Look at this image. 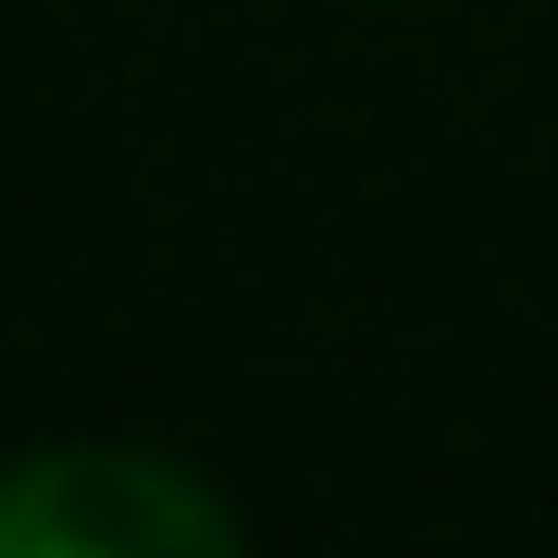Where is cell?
Returning a JSON list of instances; mask_svg holds the SVG:
<instances>
[{
	"instance_id": "6da1fadb",
	"label": "cell",
	"mask_w": 558,
	"mask_h": 558,
	"mask_svg": "<svg viewBox=\"0 0 558 558\" xmlns=\"http://www.w3.org/2000/svg\"><path fill=\"white\" fill-rule=\"evenodd\" d=\"M248 521L161 447H38L0 472V558H223Z\"/></svg>"
}]
</instances>
